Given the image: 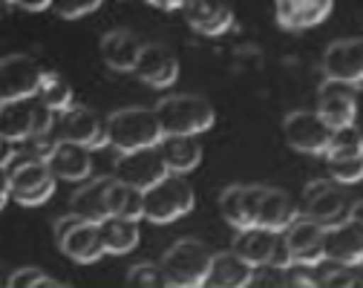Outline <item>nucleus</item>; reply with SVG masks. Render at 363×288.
I'll use <instances>...</instances> for the list:
<instances>
[{
	"label": "nucleus",
	"mask_w": 363,
	"mask_h": 288,
	"mask_svg": "<svg viewBox=\"0 0 363 288\" xmlns=\"http://www.w3.org/2000/svg\"><path fill=\"white\" fill-rule=\"evenodd\" d=\"M133 75L145 81L147 87L164 89L179 78V58L164 43H145L139 52V61L133 67Z\"/></svg>",
	"instance_id": "obj_15"
},
{
	"label": "nucleus",
	"mask_w": 363,
	"mask_h": 288,
	"mask_svg": "<svg viewBox=\"0 0 363 288\" xmlns=\"http://www.w3.org/2000/svg\"><path fill=\"white\" fill-rule=\"evenodd\" d=\"M26 148L15 150V165H4V187H0V205L9 199L32 208L43 205L55 194V173L50 170L47 159H43L32 141H23Z\"/></svg>",
	"instance_id": "obj_1"
},
{
	"label": "nucleus",
	"mask_w": 363,
	"mask_h": 288,
	"mask_svg": "<svg viewBox=\"0 0 363 288\" xmlns=\"http://www.w3.org/2000/svg\"><path fill=\"white\" fill-rule=\"evenodd\" d=\"M142 46L145 43H139V38H135L133 32L116 29V32H110V35L101 38V58L116 72H133L135 61H139Z\"/></svg>",
	"instance_id": "obj_25"
},
{
	"label": "nucleus",
	"mask_w": 363,
	"mask_h": 288,
	"mask_svg": "<svg viewBox=\"0 0 363 288\" xmlns=\"http://www.w3.org/2000/svg\"><path fill=\"white\" fill-rule=\"evenodd\" d=\"M254 271L257 268L248 260H242L237 251H222V254H213L205 285L208 288H245L254 282Z\"/></svg>",
	"instance_id": "obj_24"
},
{
	"label": "nucleus",
	"mask_w": 363,
	"mask_h": 288,
	"mask_svg": "<svg viewBox=\"0 0 363 288\" xmlns=\"http://www.w3.org/2000/svg\"><path fill=\"white\" fill-rule=\"evenodd\" d=\"M332 133L335 130L317 110H294L283 118V135L289 148L306 156H326Z\"/></svg>",
	"instance_id": "obj_8"
},
{
	"label": "nucleus",
	"mask_w": 363,
	"mask_h": 288,
	"mask_svg": "<svg viewBox=\"0 0 363 288\" xmlns=\"http://www.w3.org/2000/svg\"><path fill=\"white\" fill-rule=\"evenodd\" d=\"M329 176L340 184H352L363 179V156H346V159H329Z\"/></svg>",
	"instance_id": "obj_34"
},
{
	"label": "nucleus",
	"mask_w": 363,
	"mask_h": 288,
	"mask_svg": "<svg viewBox=\"0 0 363 288\" xmlns=\"http://www.w3.org/2000/svg\"><path fill=\"white\" fill-rule=\"evenodd\" d=\"M38 95L47 101L58 116L72 110V87L58 75V72H43V81H40V89Z\"/></svg>",
	"instance_id": "obj_30"
},
{
	"label": "nucleus",
	"mask_w": 363,
	"mask_h": 288,
	"mask_svg": "<svg viewBox=\"0 0 363 288\" xmlns=\"http://www.w3.org/2000/svg\"><path fill=\"white\" fill-rule=\"evenodd\" d=\"M47 165L64 182H86L89 173H93L89 148L86 144H78V141H67V138H58L52 144V150L47 153Z\"/></svg>",
	"instance_id": "obj_19"
},
{
	"label": "nucleus",
	"mask_w": 363,
	"mask_h": 288,
	"mask_svg": "<svg viewBox=\"0 0 363 288\" xmlns=\"http://www.w3.org/2000/svg\"><path fill=\"white\" fill-rule=\"evenodd\" d=\"M349 219H354L357 225H363V199H357V202H352L349 205V214H346Z\"/></svg>",
	"instance_id": "obj_39"
},
{
	"label": "nucleus",
	"mask_w": 363,
	"mask_h": 288,
	"mask_svg": "<svg viewBox=\"0 0 363 288\" xmlns=\"http://www.w3.org/2000/svg\"><path fill=\"white\" fill-rule=\"evenodd\" d=\"M320 285H323V288H349V285H360L357 265H340V262H332V265L320 274Z\"/></svg>",
	"instance_id": "obj_35"
},
{
	"label": "nucleus",
	"mask_w": 363,
	"mask_h": 288,
	"mask_svg": "<svg viewBox=\"0 0 363 288\" xmlns=\"http://www.w3.org/2000/svg\"><path fill=\"white\" fill-rule=\"evenodd\" d=\"M340 182H335L332 176L329 179H317V182H308L306 190H303V208L300 214L308 216V219H317L323 225H332V222H340L343 214H349V199L346 194L337 187Z\"/></svg>",
	"instance_id": "obj_10"
},
{
	"label": "nucleus",
	"mask_w": 363,
	"mask_h": 288,
	"mask_svg": "<svg viewBox=\"0 0 363 288\" xmlns=\"http://www.w3.org/2000/svg\"><path fill=\"white\" fill-rule=\"evenodd\" d=\"M262 194H265L262 184H231V187H225L222 196H219L222 219L237 231H242L248 225H257V208H259Z\"/></svg>",
	"instance_id": "obj_17"
},
{
	"label": "nucleus",
	"mask_w": 363,
	"mask_h": 288,
	"mask_svg": "<svg viewBox=\"0 0 363 288\" xmlns=\"http://www.w3.org/2000/svg\"><path fill=\"white\" fill-rule=\"evenodd\" d=\"M9 288H38V285H43V288H64L58 279H52V277H47L40 268H35V265H23V268H18L12 277H9V282H6Z\"/></svg>",
	"instance_id": "obj_33"
},
{
	"label": "nucleus",
	"mask_w": 363,
	"mask_h": 288,
	"mask_svg": "<svg viewBox=\"0 0 363 288\" xmlns=\"http://www.w3.org/2000/svg\"><path fill=\"white\" fill-rule=\"evenodd\" d=\"M55 135L67 138V141L86 144L89 150H101L110 144L107 121H101L93 110H86V107H72V110L61 113V121H55Z\"/></svg>",
	"instance_id": "obj_14"
},
{
	"label": "nucleus",
	"mask_w": 363,
	"mask_h": 288,
	"mask_svg": "<svg viewBox=\"0 0 363 288\" xmlns=\"http://www.w3.org/2000/svg\"><path fill=\"white\" fill-rule=\"evenodd\" d=\"M101 6V0H52L50 4V12H55L58 18H84L89 12H96Z\"/></svg>",
	"instance_id": "obj_36"
},
{
	"label": "nucleus",
	"mask_w": 363,
	"mask_h": 288,
	"mask_svg": "<svg viewBox=\"0 0 363 288\" xmlns=\"http://www.w3.org/2000/svg\"><path fill=\"white\" fill-rule=\"evenodd\" d=\"M335 6V0H274L277 23L289 32H303L323 23Z\"/></svg>",
	"instance_id": "obj_22"
},
{
	"label": "nucleus",
	"mask_w": 363,
	"mask_h": 288,
	"mask_svg": "<svg viewBox=\"0 0 363 288\" xmlns=\"http://www.w3.org/2000/svg\"><path fill=\"white\" fill-rule=\"evenodd\" d=\"M170 170L164 165V156L156 148H142V150H130V153H118V162H116V179L121 182H130L135 187H153L159 179H164Z\"/></svg>",
	"instance_id": "obj_13"
},
{
	"label": "nucleus",
	"mask_w": 363,
	"mask_h": 288,
	"mask_svg": "<svg viewBox=\"0 0 363 288\" xmlns=\"http://www.w3.org/2000/svg\"><path fill=\"white\" fill-rule=\"evenodd\" d=\"M182 12L188 26L205 38H219L234 26V12L225 0H188Z\"/></svg>",
	"instance_id": "obj_21"
},
{
	"label": "nucleus",
	"mask_w": 363,
	"mask_h": 288,
	"mask_svg": "<svg viewBox=\"0 0 363 288\" xmlns=\"http://www.w3.org/2000/svg\"><path fill=\"white\" fill-rule=\"evenodd\" d=\"M113 176H99V179H86L84 187H78L72 199H69V214L89 219V222H101L110 216V202H107V190H110Z\"/></svg>",
	"instance_id": "obj_23"
},
{
	"label": "nucleus",
	"mask_w": 363,
	"mask_h": 288,
	"mask_svg": "<svg viewBox=\"0 0 363 288\" xmlns=\"http://www.w3.org/2000/svg\"><path fill=\"white\" fill-rule=\"evenodd\" d=\"M159 121L164 135H199L213 127V107L202 95H170V99L156 104Z\"/></svg>",
	"instance_id": "obj_5"
},
{
	"label": "nucleus",
	"mask_w": 363,
	"mask_h": 288,
	"mask_svg": "<svg viewBox=\"0 0 363 288\" xmlns=\"http://www.w3.org/2000/svg\"><path fill=\"white\" fill-rule=\"evenodd\" d=\"M55 116L58 113L40 95L21 99V101H4V107H0V135L12 144L50 135L55 130Z\"/></svg>",
	"instance_id": "obj_3"
},
{
	"label": "nucleus",
	"mask_w": 363,
	"mask_h": 288,
	"mask_svg": "<svg viewBox=\"0 0 363 288\" xmlns=\"http://www.w3.org/2000/svg\"><path fill=\"white\" fill-rule=\"evenodd\" d=\"M159 150L170 173H191L202 162V148L196 135H164L159 141Z\"/></svg>",
	"instance_id": "obj_27"
},
{
	"label": "nucleus",
	"mask_w": 363,
	"mask_h": 288,
	"mask_svg": "<svg viewBox=\"0 0 363 288\" xmlns=\"http://www.w3.org/2000/svg\"><path fill=\"white\" fill-rule=\"evenodd\" d=\"M213 254L199 239H179L162 257V268L173 288H199L208 279Z\"/></svg>",
	"instance_id": "obj_4"
},
{
	"label": "nucleus",
	"mask_w": 363,
	"mask_h": 288,
	"mask_svg": "<svg viewBox=\"0 0 363 288\" xmlns=\"http://www.w3.org/2000/svg\"><path fill=\"white\" fill-rule=\"evenodd\" d=\"M346 156H363V133L354 124L337 127L326 150V159H346Z\"/></svg>",
	"instance_id": "obj_31"
},
{
	"label": "nucleus",
	"mask_w": 363,
	"mask_h": 288,
	"mask_svg": "<svg viewBox=\"0 0 363 288\" xmlns=\"http://www.w3.org/2000/svg\"><path fill=\"white\" fill-rule=\"evenodd\" d=\"M323 78L363 84V38L357 40H335L323 52Z\"/></svg>",
	"instance_id": "obj_18"
},
{
	"label": "nucleus",
	"mask_w": 363,
	"mask_h": 288,
	"mask_svg": "<svg viewBox=\"0 0 363 288\" xmlns=\"http://www.w3.org/2000/svg\"><path fill=\"white\" fill-rule=\"evenodd\" d=\"M294 219H297V208H294V202H291V196L286 194V190L265 187L259 208H257V225L283 233Z\"/></svg>",
	"instance_id": "obj_26"
},
{
	"label": "nucleus",
	"mask_w": 363,
	"mask_h": 288,
	"mask_svg": "<svg viewBox=\"0 0 363 288\" xmlns=\"http://www.w3.org/2000/svg\"><path fill=\"white\" fill-rule=\"evenodd\" d=\"M194 208V187L182 173H167L153 187L145 190V219L156 225H167L179 216L191 214Z\"/></svg>",
	"instance_id": "obj_6"
},
{
	"label": "nucleus",
	"mask_w": 363,
	"mask_h": 288,
	"mask_svg": "<svg viewBox=\"0 0 363 288\" xmlns=\"http://www.w3.org/2000/svg\"><path fill=\"white\" fill-rule=\"evenodd\" d=\"M280 248H283L280 231H271V228H262V225H248V228L237 231V239H234V251L242 260H248L254 268L274 265Z\"/></svg>",
	"instance_id": "obj_16"
},
{
	"label": "nucleus",
	"mask_w": 363,
	"mask_h": 288,
	"mask_svg": "<svg viewBox=\"0 0 363 288\" xmlns=\"http://www.w3.org/2000/svg\"><path fill=\"white\" fill-rule=\"evenodd\" d=\"M107 254H130L139 245V222L124 216H107L99 222Z\"/></svg>",
	"instance_id": "obj_29"
},
{
	"label": "nucleus",
	"mask_w": 363,
	"mask_h": 288,
	"mask_svg": "<svg viewBox=\"0 0 363 288\" xmlns=\"http://www.w3.org/2000/svg\"><path fill=\"white\" fill-rule=\"evenodd\" d=\"M357 274H360V285H363V260L357 262Z\"/></svg>",
	"instance_id": "obj_40"
},
{
	"label": "nucleus",
	"mask_w": 363,
	"mask_h": 288,
	"mask_svg": "<svg viewBox=\"0 0 363 288\" xmlns=\"http://www.w3.org/2000/svg\"><path fill=\"white\" fill-rule=\"evenodd\" d=\"M127 279L133 285H139V288H167L170 285L162 262H139V265H133Z\"/></svg>",
	"instance_id": "obj_32"
},
{
	"label": "nucleus",
	"mask_w": 363,
	"mask_h": 288,
	"mask_svg": "<svg viewBox=\"0 0 363 288\" xmlns=\"http://www.w3.org/2000/svg\"><path fill=\"white\" fill-rule=\"evenodd\" d=\"M52 233H55L58 248L69 260H75L81 265L84 262H96L101 254H107L99 222H89V219H81L75 214H67L64 219L55 222Z\"/></svg>",
	"instance_id": "obj_7"
},
{
	"label": "nucleus",
	"mask_w": 363,
	"mask_h": 288,
	"mask_svg": "<svg viewBox=\"0 0 363 288\" xmlns=\"http://www.w3.org/2000/svg\"><path fill=\"white\" fill-rule=\"evenodd\" d=\"M363 260V225L354 219H340L326 225V262L357 265Z\"/></svg>",
	"instance_id": "obj_20"
},
{
	"label": "nucleus",
	"mask_w": 363,
	"mask_h": 288,
	"mask_svg": "<svg viewBox=\"0 0 363 288\" xmlns=\"http://www.w3.org/2000/svg\"><path fill=\"white\" fill-rule=\"evenodd\" d=\"M357 95H360V87L357 84L326 78L320 87H317V113L326 118V124L332 130L346 127V124H354Z\"/></svg>",
	"instance_id": "obj_11"
},
{
	"label": "nucleus",
	"mask_w": 363,
	"mask_h": 288,
	"mask_svg": "<svg viewBox=\"0 0 363 288\" xmlns=\"http://www.w3.org/2000/svg\"><path fill=\"white\" fill-rule=\"evenodd\" d=\"M43 70L29 55H6L0 61V101L32 99L40 89Z\"/></svg>",
	"instance_id": "obj_12"
},
{
	"label": "nucleus",
	"mask_w": 363,
	"mask_h": 288,
	"mask_svg": "<svg viewBox=\"0 0 363 288\" xmlns=\"http://www.w3.org/2000/svg\"><path fill=\"white\" fill-rule=\"evenodd\" d=\"M107 138H110L113 150L130 153V150H142V148H156L164 138V130H162L156 110L127 107V110H116L107 118Z\"/></svg>",
	"instance_id": "obj_2"
},
{
	"label": "nucleus",
	"mask_w": 363,
	"mask_h": 288,
	"mask_svg": "<svg viewBox=\"0 0 363 288\" xmlns=\"http://www.w3.org/2000/svg\"><path fill=\"white\" fill-rule=\"evenodd\" d=\"M107 202H110V216H124V219H145V190L135 187L130 182H121L113 176L110 190H107Z\"/></svg>",
	"instance_id": "obj_28"
},
{
	"label": "nucleus",
	"mask_w": 363,
	"mask_h": 288,
	"mask_svg": "<svg viewBox=\"0 0 363 288\" xmlns=\"http://www.w3.org/2000/svg\"><path fill=\"white\" fill-rule=\"evenodd\" d=\"M283 233H286L283 236L286 262H303V265L326 262V225L323 222L308 219V216L300 214Z\"/></svg>",
	"instance_id": "obj_9"
},
{
	"label": "nucleus",
	"mask_w": 363,
	"mask_h": 288,
	"mask_svg": "<svg viewBox=\"0 0 363 288\" xmlns=\"http://www.w3.org/2000/svg\"><path fill=\"white\" fill-rule=\"evenodd\" d=\"M9 4L21 6L23 12H43V9H50L52 0H9Z\"/></svg>",
	"instance_id": "obj_37"
},
{
	"label": "nucleus",
	"mask_w": 363,
	"mask_h": 288,
	"mask_svg": "<svg viewBox=\"0 0 363 288\" xmlns=\"http://www.w3.org/2000/svg\"><path fill=\"white\" fill-rule=\"evenodd\" d=\"M147 4H150V6H159V9L173 12V9H185L188 0H147Z\"/></svg>",
	"instance_id": "obj_38"
}]
</instances>
